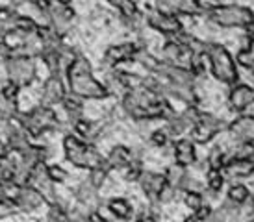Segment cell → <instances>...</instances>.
Segmentation results:
<instances>
[{"label": "cell", "mask_w": 254, "mask_h": 222, "mask_svg": "<svg viewBox=\"0 0 254 222\" xmlns=\"http://www.w3.org/2000/svg\"><path fill=\"white\" fill-rule=\"evenodd\" d=\"M206 19L219 28H247L254 26V11L240 4H213L206 6Z\"/></svg>", "instance_id": "obj_3"}, {"label": "cell", "mask_w": 254, "mask_h": 222, "mask_svg": "<svg viewBox=\"0 0 254 222\" xmlns=\"http://www.w3.org/2000/svg\"><path fill=\"white\" fill-rule=\"evenodd\" d=\"M121 106L128 117H132L134 120H158V118L169 120L177 113L167 98L145 85V82L137 87L128 89L123 95Z\"/></svg>", "instance_id": "obj_1"}, {"label": "cell", "mask_w": 254, "mask_h": 222, "mask_svg": "<svg viewBox=\"0 0 254 222\" xmlns=\"http://www.w3.org/2000/svg\"><path fill=\"white\" fill-rule=\"evenodd\" d=\"M173 156H175V163L180 166H191L197 163V150H195V143L191 139L178 137L173 141Z\"/></svg>", "instance_id": "obj_23"}, {"label": "cell", "mask_w": 254, "mask_h": 222, "mask_svg": "<svg viewBox=\"0 0 254 222\" xmlns=\"http://www.w3.org/2000/svg\"><path fill=\"white\" fill-rule=\"evenodd\" d=\"M134 160L135 156L132 148H128L125 145H117L113 146L110 154L104 158V165H106L108 170H119V168H127Z\"/></svg>", "instance_id": "obj_25"}, {"label": "cell", "mask_w": 254, "mask_h": 222, "mask_svg": "<svg viewBox=\"0 0 254 222\" xmlns=\"http://www.w3.org/2000/svg\"><path fill=\"white\" fill-rule=\"evenodd\" d=\"M145 24L150 30L163 34L165 37H175L184 32V24L178 15L158 9V7H152L145 13Z\"/></svg>", "instance_id": "obj_11"}, {"label": "cell", "mask_w": 254, "mask_h": 222, "mask_svg": "<svg viewBox=\"0 0 254 222\" xmlns=\"http://www.w3.org/2000/svg\"><path fill=\"white\" fill-rule=\"evenodd\" d=\"M19 95H21V89L15 87L13 83L6 82L0 87V118L2 120H13L21 113Z\"/></svg>", "instance_id": "obj_18"}, {"label": "cell", "mask_w": 254, "mask_h": 222, "mask_svg": "<svg viewBox=\"0 0 254 222\" xmlns=\"http://www.w3.org/2000/svg\"><path fill=\"white\" fill-rule=\"evenodd\" d=\"M47 172H49L50 180L54 181V183H65L67 178H69L67 170L60 165H49V163H47Z\"/></svg>", "instance_id": "obj_36"}, {"label": "cell", "mask_w": 254, "mask_h": 222, "mask_svg": "<svg viewBox=\"0 0 254 222\" xmlns=\"http://www.w3.org/2000/svg\"><path fill=\"white\" fill-rule=\"evenodd\" d=\"M247 222H254V213H253V215H251V217H249Z\"/></svg>", "instance_id": "obj_47"}, {"label": "cell", "mask_w": 254, "mask_h": 222, "mask_svg": "<svg viewBox=\"0 0 254 222\" xmlns=\"http://www.w3.org/2000/svg\"><path fill=\"white\" fill-rule=\"evenodd\" d=\"M17 120L21 122V126L28 132L32 139H37L49 132H54L60 128V118L54 108L49 106H36L28 111H21L17 115Z\"/></svg>", "instance_id": "obj_6"}, {"label": "cell", "mask_w": 254, "mask_h": 222, "mask_svg": "<svg viewBox=\"0 0 254 222\" xmlns=\"http://www.w3.org/2000/svg\"><path fill=\"white\" fill-rule=\"evenodd\" d=\"M228 104L232 111L243 113L254 104V87L245 85V83H234L228 93Z\"/></svg>", "instance_id": "obj_20"}, {"label": "cell", "mask_w": 254, "mask_h": 222, "mask_svg": "<svg viewBox=\"0 0 254 222\" xmlns=\"http://www.w3.org/2000/svg\"><path fill=\"white\" fill-rule=\"evenodd\" d=\"M223 128H225V122L221 118L212 115V113H202L200 111L197 115V118H195L193 126L190 128L191 141L206 145V143H210V141H213V139L217 137Z\"/></svg>", "instance_id": "obj_12"}, {"label": "cell", "mask_w": 254, "mask_h": 222, "mask_svg": "<svg viewBox=\"0 0 254 222\" xmlns=\"http://www.w3.org/2000/svg\"><path fill=\"white\" fill-rule=\"evenodd\" d=\"M184 202L190 209L197 211L204 206V194L197 193V191H188V193H184Z\"/></svg>", "instance_id": "obj_35"}, {"label": "cell", "mask_w": 254, "mask_h": 222, "mask_svg": "<svg viewBox=\"0 0 254 222\" xmlns=\"http://www.w3.org/2000/svg\"><path fill=\"white\" fill-rule=\"evenodd\" d=\"M62 108H64V113L67 120H69V124H74L78 118L84 117V104H82V98L74 97L71 93H67V97L64 98V102H62Z\"/></svg>", "instance_id": "obj_28"}, {"label": "cell", "mask_w": 254, "mask_h": 222, "mask_svg": "<svg viewBox=\"0 0 254 222\" xmlns=\"http://www.w3.org/2000/svg\"><path fill=\"white\" fill-rule=\"evenodd\" d=\"M41 22H37L30 15L19 13L11 6H0V37L19 34V32H32L37 30Z\"/></svg>", "instance_id": "obj_9"}, {"label": "cell", "mask_w": 254, "mask_h": 222, "mask_svg": "<svg viewBox=\"0 0 254 222\" xmlns=\"http://www.w3.org/2000/svg\"><path fill=\"white\" fill-rule=\"evenodd\" d=\"M141 49H143L141 45L134 41H125V43H119V45H112L104 52L102 65L106 69H117L123 63L135 61V56H137V52Z\"/></svg>", "instance_id": "obj_14"}, {"label": "cell", "mask_w": 254, "mask_h": 222, "mask_svg": "<svg viewBox=\"0 0 254 222\" xmlns=\"http://www.w3.org/2000/svg\"><path fill=\"white\" fill-rule=\"evenodd\" d=\"M4 61V72L6 82L13 83L19 89H26L37 78V63L36 57L22 54H11L2 59Z\"/></svg>", "instance_id": "obj_7"}, {"label": "cell", "mask_w": 254, "mask_h": 222, "mask_svg": "<svg viewBox=\"0 0 254 222\" xmlns=\"http://www.w3.org/2000/svg\"><path fill=\"white\" fill-rule=\"evenodd\" d=\"M245 32H247V39H245V45L241 47V50L236 56V63H240L241 67L254 72V26L247 28Z\"/></svg>", "instance_id": "obj_27"}, {"label": "cell", "mask_w": 254, "mask_h": 222, "mask_svg": "<svg viewBox=\"0 0 254 222\" xmlns=\"http://www.w3.org/2000/svg\"><path fill=\"white\" fill-rule=\"evenodd\" d=\"M197 57H202V56L195 54V52L184 43L180 34L175 35V37H167V41L163 43V47H162V61L167 63V65H175V67H182V69L191 70L193 61H195Z\"/></svg>", "instance_id": "obj_8"}, {"label": "cell", "mask_w": 254, "mask_h": 222, "mask_svg": "<svg viewBox=\"0 0 254 222\" xmlns=\"http://www.w3.org/2000/svg\"><path fill=\"white\" fill-rule=\"evenodd\" d=\"M67 89L71 95L82 100H104L110 97V91L102 82L93 76V67L84 54L78 52L65 72Z\"/></svg>", "instance_id": "obj_2"}, {"label": "cell", "mask_w": 254, "mask_h": 222, "mask_svg": "<svg viewBox=\"0 0 254 222\" xmlns=\"http://www.w3.org/2000/svg\"><path fill=\"white\" fill-rule=\"evenodd\" d=\"M60 2H64V4H71V0H60Z\"/></svg>", "instance_id": "obj_48"}, {"label": "cell", "mask_w": 254, "mask_h": 222, "mask_svg": "<svg viewBox=\"0 0 254 222\" xmlns=\"http://www.w3.org/2000/svg\"><path fill=\"white\" fill-rule=\"evenodd\" d=\"M28 183L32 187H36L39 193L45 196L47 204H52V202L58 200V194H56V183L50 180L49 172H47V161L45 163H39L37 166L32 168L28 178Z\"/></svg>", "instance_id": "obj_16"}, {"label": "cell", "mask_w": 254, "mask_h": 222, "mask_svg": "<svg viewBox=\"0 0 254 222\" xmlns=\"http://www.w3.org/2000/svg\"><path fill=\"white\" fill-rule=\"evenodd\" d=\"M188 170H186V166H180V165H171L167 168V172H165V181H167V185L171 187H175L177 191H182L184 189V183L188 180Z\"/></svg>", "instance_id": "obj_30"}, {"label": "cell", "mask_w": 254, "mask_h": 222, "mask_svg": "<svg viewBox=\"0 0 254 222\" xmlns=\"http://www.w3.org/2000/svg\"><path fill=\"white\" fill-rule=\"evenodd\" d=\"M64 154L69 163H72L78 168H85V170H91L104 163V156L99 152L95 143L82 141L74 133H67L64 137Z\"/></svg>", "instance_id": "obj_5"}, {"label": "cell", "mask_w": 254, "mask_h": 222, "mask_svg": "<svg viewBox=\"0 0 254 222\" xmlns=\"http://www.w3.org/2000/svg\"><path fill=\"white\" fill-rule=\"evenodd\" d=\"M74 9L71 7V4H64L60 0H50L49 9L45 11L43 19L45 21L41 24H47L50 30H54L58 35H65L69 34V30L72 28V22H74Z\"/></svg>", "instance_id": "obj_10"}, {"label": "cell", "mask_w": 254, "mask_h": 222, "mask_svg": "<svg viewBox=\"0 0 254 222\" xmlns=\"http://www.w3.org/2000/svg\"><path fill=\"white\" fill-rule=\"evenodd\" d=\"M108 211L112 213L115 219H119V221H128L132 213H134V208H132V204L125 198H112V200H108Z\"/></svg>", "instance_id": "obj_29"}, {"label": "cell", "mask_w": 254, "mask_h": 222, "mask_svg": "<svg viewBox=\"0 0 254 222\" xmlns=\"http://www.w3.org/2000/svg\"><path fill=\"white\" fill-rule=\"evenodd\" d=\"M202 2H204L206 6H213V4H221L219 0H202Z\"/></svg>", "instance_id": "obj_44"}, {"label": "cell", "mask_w": 254, "mask_h": 222, "mask_svg": "<svg viewBox=\"0 0 254 222\" xmlns=\"http://www.w3.org/2000/svg\"><path fill=\"white\" fill-rule=\"evenodd\" d=\"M249 196H251L249 189L245 187L243 183H240V181H234L232 185L228 187V193H226V200L232 202V204H236V206H243V204L249 200Z\"/></svg>", "instance_id": "obj_31"}, {"label": "cell", "mask_w": 254, "mask_h": 222, "mask_svg": "<svg viewBox=\"0 0 254 222\" xmlns=\"http://www.w3.org/2000/svg\"><path fill=\"white\" fill-rule=\"evenodd\" d=\"M17 213V208L11 200H6V198H0V221H6L9 217H13Z\"/></svg>", "instance_id": "obj_39"}, {"label": "cell", "mask_w": 254, "mask_h": 222, "mask_svg": "<svg viewBox=\"0 0 254 222\" xmlns=\"http://www.w3.org/2000/svg\"><path fill=\"white\" fill-rule=\"evenodd\" d=\"M253 204H254V194H253Z\"/></svg>", "instance_id": "obj_49"}, {"label": "cell", "mask_w": 254, "mask_h": 222, "mask_svg": "<svg viewBox=\"0 0 254 222\" xmlns=\"http://www.w3.org/2000/svg\"><path fill=\"white\" fill-rule=\"evenodd\" d=\"M72 126L74 130V135L80 137L82 141H87V143H95L99 141L102 135H104V124L102 122H95V120H87V118H78Z\"/></svg>", "instance_id": "obj_26"}, {"label": "cell", "mask_w": 254, "mask_h": 222, "mask_svg": "<svg viewBox=\"0 0 254 222\" xmlns=\"http://www.w3.org/2000/svg\"><path fill=\"white\" fill-rule=\"evenodd\" d=\"M173 139L169 137V133L165 132V130H154V132L150 133V143L158 148H165V146L169 145Z\"/></svg>", "instance_id": "obj_38"}, {"label": "cell", "mask_w": 254, "mask_h": 222, "mask_svg": "<svg viewBox=\"0 0 254 222\" xmlns=\"http://www.w3.org/2000/svg\"><path fill=\"white\" fill-rule=\"evenodd\" d=\"M225 185V174L223 170H213V168H208L206 172V189L210 193H219Z\"/></svg>", "instance_id": "obj_33"}, {"label": "cell", "mask_w": 254, "mask_h": 222, "mask_svg": "<svg viewBox=\"0 0 254 222\" xmlns=\"http://www.w3.org/2000/svg\"><path fill=\"white\" fill-rule=\"evenodd\" d=\"M32 0H11V7H17V6H24V4H30Z\"/></svg>", "instance_id": "obj_43"}, {"label": "cell", "mask_w": 254, "mask_h": 222, "mask_svg": "<svg viewBox=\"0 0 254 222\" xmlns=\"http://www.w3.org/2000/svg\"><path fill=\"white\" fill-rule=\"evenodd\" d=\"M135 222H156V219H154L152 213H147V211H145L141 217H137V219H135Z\"/></svg>", "instance_id": "obj_41"}, {"label": "cell", "mask_w": 254, "mask_h": 222, "mask_svg": "<svg viewBox=\"0 0 254 222\" xmlns=\"http://www.w3.org/2000/svg\"><path fill=\"white\" fill-rule=\"evenodd\" d=\"M106 2H108V4H112V6L115 7V6H117V2H119V0H106Z\"/></svg>", "instance_id": "obj_46"}, {"label": "cell", "mask_w": 254, "mask_h": 222, "mask_svg": "<svg viewBox=\"0 0 254 222\" xmlns=\"http://www.w3.org/2000/svg\"><path fill=\"white\" fill-rule=\"evenodd\" d=\"M186 222H200V221H198L197 215L193 213V215H191V217H188V219H186Z\"/></svg>", "instance_id": "obj_45"}, {"label": "cell", "mask_w": 254, "mask_h": 222, "mask_svg": "<svg viewBox=\"0 0 254 222\" xmlns=\"http://www.w3.org/2000/svg\"><path fill=\"white\" fill-rule=\"evenodd\" d=\"M65 97H67V85H65L64 78L58 76V74H49V78L43 82L39 104L54 108V106L62 104Z\"/></svg>", "instance_id": "obj_17"}, {"label": "cell", "mask_w": 254, "mask_h": 222, "mask_svg": "<svg viewBox=\"0 0 254 222\" xmlns=\"http://www.w3.org/2000/svg\"><path fill=\"white\" fill-rule=\"evenodd\" d=\"M228 161V156H226L219 146H213L212 150L206 156V163H208V168H213V170H223L225 163Z\"/></svg>", "instance_id": "obj_32"}, {"label": "cell", "mask_w": 254, "mask_h": 222, "mask_svg": "<svg viewBox=\"0 0 254 222\" xmlns=\"http://www.w3.org/2000/svg\"><path fill=\"white\" fill-rule=\"evenodd\" d=\"M230 137L236 143H254V117L253 115H240L228 124Z\"/></svg>", "instance_id": "obj_22"}, {"label": "cell", "mask_w": 254, "mask_h": 222, "mask_svg": "<svg viewBox=\"0 0 254 222\" xmlns=\"http://www.w3.org/2000/svg\"><path fill=\"white\" fill-rule=\"evenodd\" d=\"M230 158H243V160L254 158V143H238Z\"/></svg>", "instance_id": "obj_37"}, {"label": "cell", "mask_w": 254, "mask_h": 222, "mask_svg": "<svg viewBox=\"0 0 254 222\" xmlns=\"http://www.w3.org/2000/svg\"><path fill=\"white\" fill-rule=\"evenodd\" d=\"M137 181H139L141 191L145 193V196H147L150 202H158L163 187L167 185V181H165V174L150 172V170H143Z\"/></svg>", "instance_id": "obj_21"}, {"label": "cell", "mask_w": 254, "mask_h": 222, "mask_svg": "<svg viewBox=\"0 0 254 222\" xmlns=\"http://www.w3.org/2000/svg\"><path fill=\"white\" fill-rule=\"evenodd\" d=\"M76 204L78 206H82L84 209H87L89 213L93 211H99V206H100V196H99V189L91 185L87 180H84L80 185L76 187Z\"/></svg>", "instance_id": "obj_24"}, {"label": "cell", "mask_w": 254, "mask_h": 222, "mask_svg": "<svg viewBox=\"0 0 254 222\" xmlns=\"http://www.w3.org/2000/svg\"><path fill=\"white\" fill-rule=\"evenodd\" d=\"M223 174H225V180L230 181L247 180L254 174V158H249V160L228 158V161L223 166Z\"/></svg>", "instance_id": "obj_19"}, {"label": "cell", "mask_w": 254, "mask_h": 222, "mask_svg": "<svg viewBox=\"0 0 254 222\" xmlns=\"http://www.w3.org/2000/svg\"><path fill=\"white\" fill-rule=\"evenodd\" d=\"M204 57L210 63V72L213 74L215 80L226 85H234L238 83L240 72H238V63L228 52L225 45L221 43H208L204 50Z\"/></svg>", "instance_id": "obj_4"}, {"label": "cell", "mask_w": 254, "mask_h": 222, "mask_svg": "<svg viewBox=\"0 0 254 222\" xmlns=\"http://www.w3.org/2000/svg\"><path fill=\"white\" fill-rule=\"evenodd\" d=\"M108 174H110V170H108L106 165L102 163L100 166H95V168H91V170H89V174H87V178H85V180L89 181L91 185H95L97 189H100L102 185H104V181H106Z\"/></svg>", "instance_id": "obj_34"}, {"label": "cell", "mask_w": 254, "mask_h": 222, "mask_svg": "<svg viewBox=\"0 0 254 222\" xmlns=\"http://www.w3.org/2000/svg\"><path fill=\"white\" fill-rule=\"evenodd\" d=\"M11 202L15 204L17 211H22V213H34L47 204L45 196L30 183H24V185L17 183L11 193Z\"/></svg>", "instance_id": "obj_13"}, {"label": "cell", "mask_w": 254, "mask_h": 222, "mask_svg": "<svg viewBox=\"0 0 254 222\" xmlns=\"http://www.w3.org/2000/svg\"><path fill=\"white\" fill-rule=\"evenodd\" d=\"M156 7L186 17H198L206 11V4L202 0H156Z\"/></svg>", "instance_id": "obj_15"}, {"label": "cell", "mask_w": 254, "mask_h": 222, "mask_svg": "<svg viewBox=\"0 0 254 222\" xmlns=\"http://www.w3.org/2000/svg\"><path fill=\"white\" fill-rule=\"evenodd\" d=\"M87 221H89V222H112L110 219H106V217L100 215L99 211H93V213H89V217H87Z\"/></svg>", "instance_id": "obj_40"}, {"label": "cell", "mask_w": 254, "mask_h": 222, "mask_svg": "<svg viewBox=\"0 0 254 222\" xmlns=\"http://www.w3.org/2000/svg\"><path fill=\"white\" fill-rule=\"evenodd\" d=\"M7 156H9V150H7L4 139H0V160H6Z\"/></svg>", "instance_id": "obj_42"}]
</instances>
